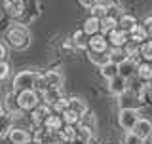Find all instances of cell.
I'll use <instances>...</instances> for the list:
<instances>
[{
    "label": "cell",
    "instance_id": "obj_11",
    "mask_svg": "<svg viewBox=\"0 0 152 144\" xmlns=\"http://www.w3.org/2000/svg\"><path fill=\"white\" fill-rule=\"evenodd\" d=\"M88 49H93V51H107L108 49V40L107 36L99 34V32H95V34H91V38L88 40Z\"/></svg>",
    "mask_w": 152,
    "mask_h": 144
},
{
    "label": "cell",
    "instance_id": "obj_2",
    "mask_svg": "<svg viewBox=\"0 0 152 144\" xmlns=\"http://www.w3.org/2000/svg\"><path fill=\"white\" fill-rule=\"evenodd\" d=\"M141 118L139 110L133 108V106H124L120 108V112H118V125H120L124 131H133V127H135L137 119Z\"/></svg>",
    "mask_w": 152,
    "mask_h": 144
},
{
    "label": "cell",
    "instance_id": "obj_36",
    "mask_svg": "<svg viewBox=\"0 0 152 144\" xmlns=\"http://www.w3.org/2000/svg\"><path fill=\"white\" fill-rule=\"evenodd\" d=\"M51 110H53V112H57V114H61L63 110H66V99L63 97V99L55 100V103L51 104Z\"/></svg>",
    "mask_w": 152,
    "mask_h": 144
},
{
    "label": "cell",
    "instance_id": "obj_25",
    "mask_svg": "<svg viewBox=\"0 0 152 144\" xmlns=\"http://www.w3.org/2000/svg\"><path fill=\"white\" fill-rule=\"evenodd\" d=\"M61 137H63V142H74L76 140V125H70V123H63V127L59 129Z\"/></svg>",
    "mask_w": 152,
    "mask_h": 144
},
{
    "label": "cell",
    "instance_id": "obj_42",
    "mask_svg": "<svg viewBox=\"0 0 152 144\" xmlns=\"http://www.w3.org/2000/svg\"><path fill=\"white\" fill-rule=\"evenodd\" d=\"M66 144H78V142H66Z\"/></svg>",
    "mask_w": 152,
    "mask_h": 144
},
{
    "label": "cell",
    "instance_id": "obj_22",
    "mask_svg": "<svg viewBox=\"0 0 152 144\" xmlns=\"http://www.w3.org/2000/svg\"><path fill=\"white\" fill-rule=\"evenodd\" d=\"M118 27V19L116 15H110V13H107L104 17H101V25H99V32H103V34H107L108 31H112V28Z\"/></svg>",
    "mask_w": 152,
    "mask_h": 144
},
{
    "label": "cell",
    "instance_id": "obj_41",
    "mask_svg": "<svg viewBox=\"0 0 152 144\" xmlns=\"http://www.w3.org/2000/svg\"><path fill=\"white\" fill-rule=\"evenodd\" d=\"M148 142L152 144V131H150V135H148Z\"/></svg>",
    "mask_w": 152,
    "mask_h": 144
},
{
    "label": "cell",
    "instance_id": "obj_27",
    "mask_svg": "<svg viewBox=\"0 0 152 144\" xmlns=\"http://www.w3.org/2000/svg\"><path fill=\"white\" fill-rule=\"evenodd\" d=\"M78 123L80 125H86V127H89V129H97V119H95V114L93 112H86V114H82V116H80V119H78ZM78 123H76V125H78Z\"/></svg>",
    "mask_w": 152,
    "mask_h": 144
},
{
    "label": "cell",
    "instance_id": "obj_40",
    "mask_svg": "<svg viewBox=\"0 0 152 144\" xmlns=\"http://www.w3.org/2000/svg\"><path fill=\"white\" fill-rule=\"evenodd\" d=\"M2 59H6V46L0 42V61H2Z\"/></svg>",
    "mask_w": 152,
    "mask_h": 144
},
{
    "label": "cell",
    "instance_id": "obj_21",
    "mask_svg": "<svg viewBox=\"0 0 152 144\" xmlns=\"http://www.w3.org/2000/svg\"><path fill=\"white\" fill-rule=\"evenodd\" d=\"M137 27V19L133 15H127V13H124V15L118 19V28H122L124 32H127V36H129V32L133 28Z\"/></svg>",
    "mask_w": 152,
    "mask_h": 144
},
{
    "label": "cell",
    "instance_id": "obj_24",
    "mask_svg": "<svg viewBox=\"0 0 152 144\" xmlns=\"http://www.w3.org/2000/svg\"><path fill=\"white\" fill-rule=\"evenodd\" d=\"M135 72H137V76H139V80H142V81H150L152 80V65L148 63V61L139 63Z\"/></svg>",
    "mask_w": 152,
    "mask_h": 144
},
{
    "label": "cell",
    "instance_id": "obj_6",
    "mask_svg": "<svg viewBox=\"0 0 152 144\" xmlns=\"http://www.w3.org/2000/svg\"><path fill=\"white\" fill-rule=\"evenodd\" d=\"M2 8L6 15H10L12 19H19L25 9V0H2Z\"/></svg>",
    "mask_w": 152,
    "mask_h": 144
},
{
    "label": "cell",
    "instance_id": "obj_30",
    "mask_svg": "<svg viewBox=\"0 0 152 144\" xmlns=\"http://www.w3.org/2000/svg\"><path fill=\"white\" fill-rule=\"evenodd\" d=\"M61 118H63V123H70V125H76L78 123V119H80V114H76L74 110H70V108H66L61 112Z\"/></svg>",
    "mask_w": 152,
    "mask_h": 144
},
{
    "label": "cell",
    "instance_id": "obj_14",
    "mask_svg": "<svg viewBox=\"0 0 152 144\" xmlns=\"http://www.w3.org/2000/svg\"><path fill=\"white\" fill-rule=\"evenodd\" d=\"M8 138H10V142H12V144H28V142H31V135H28V131L19 129V127L12 129L10 135H8Z\"/></svg>",
    "mask_w": 152,
    "mask_h": 144
},
{
    "label": "cell",
    "instance_id": "obj_7",
    "mask_svg": "<svg viewBox=\"0 0 152 144\" xmlns=\"http://www.w3.org/2000/svg\"><path fill=\"white\" fill-rule=\"evenodd\" d=\"M137 65H139V57H126L124 61L118 63V74L124 76L126 80H129L137 70Z\"/></svg>",
    "mask_w": 152,
    "mask_h": 144
},
{
    "label": "cell",
    "instance_id": "obj_32",
    "mask_svg": "<svg viewBox=\"0 0 152 144\" xmlns=\"http://www.w3.org/2000/svg\"><path fill=\"white\" fill-rule=\"evenodd\" d=\"M139 46H141V44H137V42L127 40L126 44H124V51H126L127 57H141V55H139Z\"/></svg>",
    "mask_w": 152,
    "mask_h": 144
},
{
    "label": "cell",
    "instance_id": "obj_38",
    "mask_svg": "<svg viewBox=\"0 0 152 144\" xmlns=\"http://www.w3.org/2000/svg\"><path fill=\"white\" fill-rule=\"evenodd\" d=\"M78 2H80V6H82V8H86V9H89V8H93L95 4L99 2V0H78Z\"/></svg>",
    "mask_w": 152,
    "mask_h": 144
},
{
    "label": "cell",
    "instance_id": "obj_1",
    "mask_svg": "<svg viewBox=\"0 0 152 144\" xmlns=\"http://www.w3.org/2000/svg\"><path fill=\"white\" fill-rule=\"evenodd\" d=\"M31 40H32V36H31L28 27L23 25V23H19V21H15L6 31V44L10 47H13V49H17V51L27 49V47L31 46Z\"/></svg>",
    "mask_w": 152,
    "mask_h": 144
},
{
    "label": "cell",
    "instance_id": "obj_16",
    "mask_svg": "<svg viewBox=\"0 0 152 144\" xmlns=\"http://www.w3.org/2000/svg\"><path fill=\"white\" fill-rule=\"evenodd\" d=\"M133 131H135L139 137H142V138H148L150 131H152V121L146 119V118H139L137 123H135V127H133Z\"/></svg>",
    "mask_w": 152,
    "mask_h": 144
},
{
    "label": "cell",
    "instance_id": "obj_4",
    "mask_svg": "<svg viewBox=\"0 0 152 144\" xmlns=\"http://www.w3.org/2000/svg\"><path fill=\"white\" fill-rule=\"evenodd\" d=\"M34 76H36L34 70H23V72H19V74H15L13 84H12L13 91L19 93V91H23V89H32L34 87Z\"/></svg>",
    "mask_w": 152,
    "mask_h": 144
},
{
    "label": "cell",
    "instance_id": "obj_37",
    "mask_svg": "<svg viewBox=\"0 0 152 144\" xmlns=\"http://www.w3.org/2000/svg\"><path fill=\"white\" fill-rule=\"evenodd\" d=\"M142 27H145V31H146V34H148V38L152 40V15L145 19V23H142Z\"/></svg>",
    "mask_w": 152,
    "mask_h": 144
},
{
    "label": "cell",
    "instance_id": "obj_39",
    "mask_svg": "<svg viewBox=\"0 0 152 144\" xmlns=\"http://www.w3.org/2000/svg\"><path fill=\"white\" fill-rule=\"evenodd\" d=\"M63 49H65V51L74 49V42H72V38H66V40L63 42Z\"/></svg>",
    "mask_w": 152,
    "mask_h": 144
},
{
    "label": "cell",
    "instance_id": "obj_3",
    "mask_svg": "<svg viewBox=\"0 0 152 144\" xmlns=\"http://www.w3.org/2000/svg\"><path fill=\"white\" fill-rule=\"evenodd\" d=\"M38 103H40V97L34 89H23L15 97V104L19 110H32Z\"/></svg>",
    "mask_w": 152,
    "mask_h": 144
},
{
    "label": "cell",
    "instance_id": "obj_29",
    "mask_svg": "<svg viewBox=\"0 0 152 144\" xmlns=\"http://www.w3.org/2000/svg\"><path fill=\"white\" fill-rule=\"evenodd\" d=\"M139 55H141L145 61L152 63V40H150V38H148V40H145V42L139 46Z\"/></svg>",
    "mask_w": 152,
    "mask_h": 144
},
{
    "label": "cell",
    "instance_id": "obj_34",
    "mask_svg": "<svg viewBox=\"0 0 152 144\" xmlns=\"http://www.w3.org/2000/svg\"><path fill=\"white\" fill-rule=\"evenodd\" d=\"M89 9H91V15L99 17V19H101V17H104V15L108 13V8H107V4H99V2L95 4L93 8H89Z\"/></svg>",
    "mask_w": 152,
    "mask_h": 144
},
{
    "label": "cell",
    "instance_id": "obj_18",
    "mask_svg": "<svg viewBox=\"0 0 152 144\" xmlns=\"http://www.w3.org/2000/svg\"><path fill=\"white\" fill-rule=\"evenodd\" d=\"M66 108L74 110V112L80 114V116L88 112V104H86V100L80 99V97H69L66 99Z\"/></svg>",
    "mask_w": 152,
    "mask_h": 144
},
{
    "label": "cell",
    "instance_id": "obj_19",
    "mask_svg": "<svg viewBox=\"0 0 152 144\" xmlns=\"http://www.w3.org/2000/svg\"><path fill=\"white\" fill-rule=\"evenodd\" d=\"M42 99H44L46 104H50V106H51L55 100L63 99V87H48L44 93H42Z\"/></svg>",
    "mask_w": 152,
    "mask_h": 144
},
{
    "label": "cell",
    "instance_id": "obj_8",
    "mask_svg": "<svg viewBox=\"0 0 152 144\" xmlns=\"http://www.w3.org/2000/svg\"><path fill=\"white\" fill-rule=\"evenodd\" d=\"M108 81V91L114 95V97H120V95H124L127 89H129V85H127V80L124 78V76H114V78L107 80Z\"/></svg>",
    "mask_w": 152,
    "mask_h": 144
},
{
    "label": "cell",
    "instance_id": "obj_23",
    "mask_svg": "<svg viewBox=\"0 0 152 144\" xmlns=\"http://www.w3.org/2000/svg\"><path fill=\"white\" fill-rule=\"evenodd\" d=\"M99 72H101V76L104 80H110L114 76H118V63L108 61V63H104L103 66H99Z\"/></svg>",
    "mask_w": 152,
    "mask_h": 144
},
{
    "label": "cell",
    "instance_id": "obj_26",
    "mask_svg": "<svg viewBox=\"0 0 152 144\" xmlns=\"http://www.w3.org/2000/svg\"><path fill=\"white\" fill-rule=\"evenodd\" d=\"M129 40L137 42V44H142L145 40H148V34H146L145 27H142V25H137V27L129 32Z\"/></svg>",
    "mask_w": 152,
    "mask_h": 144
},
{
    "label": "cell",
    "instance_id": "obj_17",
    "mask_svg": "<svg viewBox=\"0 0 152 144\" xmlns=\"http://www.w3.org/2000/svg\"><path fill=\"white\" fill-rule=\"evenodd\" d=\"M13 125V118L10 112H4L0 114V138H6L10 135V131H12Z\"/></svg>",
    "mask_w": 152,
    "mask_h": 144
},
{
    "label": "cell",
    "instance_id": "obj_33",
    "mask_svg": "<svg viewBox=\"0 0 152 144\" xmlns=\"http://www.w3.org/2000/svg\"><path fill=\"white\" fill-rule=\"evenodd\" d=\"M108 51V55H110V61H114V63H120V61L126 59V51H124V47H110V49H107Z\"/></svg>",
    "mask_w": 152,
    "mask_h": 144
},
{
    "label": "cell",
    "instance_id": "obj_10",
    "mask_svg": "<svg viewBox=\"0 0 152 144\" xmlns=\"http://www.w3.org/2000/svg\"><path fill=\"white\" fill-rule=\"evenodd\" d=\"M107 40L110 42V46H114V47H124V44H126L127 40H129V36H127V32H124L122 28H112V31H108L107 32Z\"/></svg>",
    "mask_w": 152,
    "mask_h": 144
},
{
    "label": "cell",
    "instance_id": "obj_28",
    "mask_svg": "<svg viewBox=\"0 0 152 144\" xmlns=\"http://www.w3.org/2000/svg\"><path fill=\"white\" fill-rule=\"evenodd\" d=\"M86 36H88V34H86L82 28L74 32L72 42H74V47H76V49H88V40H86Z\"/></svg>",
    "mask_w": 152,
    "mask_h": 144
},
{
    "label": "cell",
    "instance_id": "obj_13",
    "mask_svg": "<svg viewBox=\"0 0 152 144\" xmlns=\"http://www.w3.org/2000/svg\"><path fill=\"white\" fill-rule=\"evenodd\" d=\"M44 80H46V85L48 87H63V74L59 70H46L44 72Z\"/></svg>",
    "mask_w": 152,
    "mask_h": 144
},
{
    "label": "cell",
    "instance_id": "obj_9",
    "mask_svg": "<svg viewBox=\"0 0 152 144\" xmlns=\"http://www.w3.org/2000/svg\"><path fill=\"white\" fill-rule=\"evenodd\" d=\"M48 114H51V106L50 104H40V106H36L32 108V114H31V121H32V125L34 127H42V123H44V119Z\"/></svg>",
    "mask_w": 152,
    "mask_h": 144
},
{
    "label": "cell",
    "instance_id": "obj_12",
    "mask_svg": "<svg viewBox=\"0 0 152 144\" xmlns=\"http://www.w3.org/2000/svg\"><path fill=\"white\" fill-rule=\"evenodd\" d=\"M42 127L48 129V131H59V129L63 127V118H61V114H57V112L48 114L44 123H42Z\"/></svg>",
    "mask_w": 152,
    "mask_h": 144
},
{
    "label": "cell",
    "instance_id": "obj_15",
    "mask_svg": "<svg viewBox=\"0 0 152 144\" xmlns=\"http://www.w3.org/2000/svg\"><path fill=\"white\" fill-rule=\"evenodd\" d=\"M88 59L89 63L95 65V66H103L104 63L110 61V55L108 51H93V49H88Z\"/></svg>",
    "mask_w": 152,
    "mask_h": 144
},
{
    "label": "cell",
    "instance_id": "obj_35",
    "mask_svg": "<svg viewBox=\"0 0 152 144\" xmlns=\"http://www.w3.org/2000/svg\"><path fill=\"white\" fill-rule=\"evenodd\" d=\"M10 70H12V66H10V63H6V61H0V81H4L10 76Z\"/></svg>",
    "mask_w": 152,
    "mask_h": 144
},
{
    "label": "cell",
    "instance_id": "obj_20",
    "mask_svg": "<svg viewBox=\"0 0 152 144\" xmlns=\"http://www.w3.org/2000/svg\"><path fill=\"white\" fill-rule=\"evenodd\" d=\"M99 25H101V19L95 17V15H89V17L84 21L82 31H84L88 36H91V34H95V32H99Z\"/></svg>",
    "mask_w": 152,
    "mask_h": 144
},
{
    "label": "cell",
    "instance_id": "obj_31",
    "mask_svg": "<svg viewBox=\"0 0 152 144\" xmlns=\"http://www.w3.org/2000/svg\"><path fill=\"white\" fill-rule=\"evenodd\" d=\"M124 144H146V138L139 137L135 131H126V137H124Z\"/></svg>",
    "mask_w": 152,
    "mask_h": 144
},
{
    "label": "cell",
    "instance_id": "obj_5",
    "mask_svg": "<svg viewBox=\"0 0 152 144\" xmlns=\"http://www.w3.org/2000/svg\"><path fill=\"white\" fill-rule=\"evenodd\" d=\"M40 15V2L38 0H25V9H23V15L17 19L19 23H23V25H28V23H32L34 19H38Z\"/></svg>",
    "mask_w": 152,
    "mask_h": 144
},
{
    "label": "cell",
    "instance_id": "obj_43",
    "mask_svg": "<svg viewBox=\"0 0 152 144\" xmlns=\"http://www.w3.org/2000/svg\"><path fill=\"white\" fill-rule=\"evenodd\" d=\"M28 144H38V142H28Z\"/></svg>",
    "mask_w": 152,
    "mask_h": 144
},
{
    "label": "cell",
    "instance_id": "obj_44",
    "mask_svg": "<svg viewBox=\"0 0 152 144\" xmlns=\"http://www.w3.org/2000/svg\"><path fill=\"white\" fill-rule=\"evenodd\" d=\"M150 87H152V80H150Z\"/></svg>",
    "mask_w": 152,
    "mask_h": 144
}]
</instances>
